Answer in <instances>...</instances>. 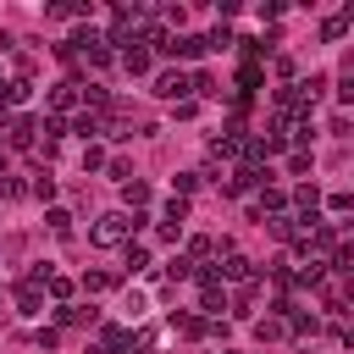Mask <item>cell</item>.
Masks as SVG:
<instances>
[{"instance_id":"484cf974","label":"cell","mask_w":354,"mask_h":354,"mask_svg":"<svg viewBox=\"0 0 354 354\" xmlns=\"http://www.w3.org/2000/svg\"><path fill=\"white\" fill-rule=\"evenodd\" d=\"M254 332H260V337H282L288 326H282V321H254Z\"/></svg>"},{"instance_id":"7402d4cb","label":"cell","mask_w":354,"mask_h":354,"mask_svg":"<svg viewBox=\"0 0 354 354\" xmlns=\"http://www.w3.org/2000/svg\"><path fill=\"white\" fill-rule=\"evenodd\" d=\"M100 166H105V149L88 144V149H83V171H100Z\"/></svg>"},{"instance_id":"277c9868","label":"cell","mask_w":354,"mask_h":354,"mask_svg":"<svg viewBox=\"0 0 354 354\" xmlns=\"http://www.w3.org/2000/svg\"><path fill=\"white\" fill-rule=\"evenodd\" d=\"M6 138H11V149H33L39 144V116H11L6 122Z\"/></svg>"},{"instance_id":"603a6c76","label":"cell","mask_w":354,"mask_h":354,"mask_svg":"<svg viewBox=\"0 0 354 354\" xmlns=\"http://www.w3.org/2000/svg\"><path fill=\"white\" fill-rule=\"evenodd\" d=\"M44 288H50V299H66V293H72V282H66V277H55V271L44 277Z\"/></svg>"},{"instance_id":"30bf717a","label":"cell","mask_w":354,"mask_h":354,"mask_svg":"<svg viewBox=\"0 0 354 354\" xmlns=\"http://www.w3.org/2000/svg\"><path fill=\"white\" fill-rule=\"evenodd\" d=\"M17 310H22V315H44V310H39V288H33V282H17Z\"/></svg>"},{"instance_id":"cb8c5ba5","label":"cell","mask_w":354,"mask_h":354,"mask_svg":"<svg viewBox=\"0 0 354 354\" xmlns=\"http://www.w3.org/2000/svg\"><path fill=\"white\" fill-rule=\"evenodd\" d=\"M171 183H177V199H183V194H194V188H199V177H194V171H177V177H171Z\"/></svg>"},{"instance_id":"8fae6325","label":"cell","mask_w":354,"mask_h":354,"mask_svg":"<svg viewBox=\"0 0 354 354\" xmlns=\"http://www.w3.org/2000/svg\"><path fill=\"white\" fill-rule=\"evenodd\" d=\"M188 88H194V94H205V100H221V94H227V88H216V77H210V72H194V77H188Z\"/></svg>"},{"instance_id":"ba28073f","label":"cell","mask_w":354,"mask_h":354,"mask_svg":"<svg viewBox=\"0 0 354 354\" xmlns=\"http://www.w3.org/2000/svg\"><path fill=\"white\" fill-rule=\"evenodd\" d=\"M72 105H77V83H55L50 88V116H66Z\"/></svg>"},{"instance_id":"2e32d148","label":"cell","mask_w":354,"mask_h":354,"mask_svg":"<svg viewBox=\"0 0 354 354\" xmlns=\"http://www.w3.org/2000/svg\"><path fill=\"white\" fill-rule=\"evenodd\" d=\"M260 210H271V216L288 210V194H282V188H260Z\"/></svg>"},{"instance_id":"4316f807","label":"cell","mask_w":354,"mask_h":354,"mask_svg":"<svg viewBox=\"0 0 354 354\" xmlns=\"http://www.w3.org/2000/svg\"><path fill=\"white\" fill-rule=\"evenodd\" d=\"M11 44H17V39H11V33H0V55H6V50H11Z\"/></svg>"},{"instance_id":"5b68a950","label":"cell","mask_w":354,"mask_h":354,"mask_svg":"<svg viewBox=\"0 0 354 354\" xmlns=\"http://www.w3.org/2000/svg\"><path fill=\"white\" fill-rule=\"evenodd\" d=\"M293 205H299L304 227H310V221H321V216H315V210H321V194H315V183H299V188H293Z\"/></svg>"},{"instance_id":"f546056e","label":"cell","mask_w":354,"mask_h":354,"mask_svg":"<svg viewBox=\"0 0 354 354\" xmlns=\"http://www.w3.org/2000/svg\"><path fill=\"white\" fill-rule=\"evenodd\" d=\"M221 354H238V348H221Z\"/></svg>"},{"instance_id":"7a4b0ae2","label":"cell","mask_w":354,"mask_h":354,"mask_svg":"<svg viewBox=\"0 0 354 354\" xmlns=\"http://www.w3.org/2000/svg\"><path fill=\"white\" fill-rule=\"evenodd\" d=\"M155 50H160V55H183V61H199L210 44H205V33H166Z\"/></svg>"},{"instance_id":"9c48e42d","label":"cell","mask_w":354,"mask_h":354,"mask_svg":"<svg viewBox=\"0 0 354 354\" xmlns=\"http://www.w3.org/2000/svg\"><path fill=\"white\" fill-rule=\"evenodd\" d=\"M254 271H249V260L238 254V249H227V260H221V282H249Z\"/></svg>"},{"instance_id":"e0dca14e","label":"cell","mask_w":354,"mask_h":354,"mask_svg":"<svg viewBox=\"0 0 354 354\" xmlns=\"http://www.w3.org/2000/svg\"><path fill=\"white\" fill-rule=\"evenodd\" d=\"M332 271H337V277H348V271H354V249H348V243H337V249H332Z\"/></svg>"},{"instance_id":"9a60e30c","label":"cell","mask_w":354,"mask_h":354,"mask_svg":"<svg viewBox=\"0 0 354 354\" xmlns=\"http://www.w3.org/2000/svg\"><path fill=\"white\" fill-rule=\"evenodd\" d=\"M122 199L138 210V205H149V183H122Z\"/></svg>"},{"instance_id":"4fadbf2b","label":"cell","mask_w":354,"mask_h":354,"mask_svg":"<svg viewBox=\"0 0 354 354\" xmlns=\"http://www.w3.org/2000/svg\"><path fill=\"white\" fill-rule=\"evenodd\" d=\"M348 17H354V6H348V11H337V17H326V22H321V39H343Z\"/></svg>"},{"instance_id":"6da1fadb","label":"cell","mask_w":354,"mask_h":354,"mask_svg":"<svg viewBox=\"0 0 354 354\" xmlns=\"http://www.w3.org/2000/svg\"><path fill=\"white\" fill-rule=\"evenodd\" d=\"M88 238H94L100 249H116V243H127V238H133V210H105V216L88 227Z\"/></svg>"},{"instance_id":"5bb4252c","label":"cell","mask_w":354,"mask_h":354,"mask_svg":"<svg viewBox=\"0 0 354 354\" xmlns=\"http://www.w3.org/2000/svg\"><path fill=\"white\" fill-rule=\"evenodd\" d=\"M100 348H105V354H122V348H127V332H122V326H105V332H100Z\"/></svg>"},{"instance_id":"f1b7e54d","label":"cell","mask_w":354,"mask_h":354,"mask_svg":"<svg viewBox=\"0 0 354 354\" xmlns=\"http://www.w3.org/2000/svg\"><path fill=\"white\" fill-rule=\"evenodd\" d=\"M88 354H105V348H88Z\"/></svg>"},{"instance_id":"52a82bcc","label":"cell","mask_w":354,"mask_h":354,"mask_svg":"<svg viewBox=\"0 0 354 354\" xmlns=\"http://www.w3.org/2000/svg\"><path fill=\"white\" fill-rule=\"evenodd\" d=\"M171 326H177L183 337H210V321H205V315H188V310H171Z\"/></svg>"},{"instance_id":"d6986e66","label":"cell","mask_w":354,"mask_h":354,"mask_svg":"<svg viewBox=\"0 0 354 354\" xmlns=\"http://www.w3.org/2000/svg\"><path fill=\"white\" fill-rule=\"evenodd\" d=\"M160 221H166V227H183V221H188V205L171 194V205H166V216H160Z\"/></svg>"},{"instance_id":"d4e9b609","label":"cell","mask_w":354,"mask_h":354,"mask_svg":"<svg viewBox=\"0 0 354 354\" xmlns=\"http://www.w3.org/2000/svg\"><path fill=\"white\" fill-rule=\"evenodd\" d=\"M33 194H39V199H55V177H50V171H39V183H33Z\"/></svg>"},{"instance_id":"ffe728a7","label":"cell","mask_w":354,"mask_h":354,"mask_svg":"<svg viewBox=\"0 0 354 354\" xmlns=\"http://www.w3.org/2000/svg\"><path fill=\"white\" fill-rule=\"evenodd\" d=\"M44 221H50V232H55V238H72V216H66V210H50Z\"/></svg>"},{"instance_id":"44dd1931","label":"cell","mask_w":354,"mask_h":354,"mask_svg":"<svg viewBox=\"0 0 354 354\" xmlns=\"http://www.w3.org/2000/svg\"><path fill=\"white\" fill-rule=\"evenodd\" d=\"M127 271H149V249L144 243H127Z\"/></svg>"},{"instance_id":"ac0fdd59","label":"cell","mask_w":354,"mask_h":354,"mask_svg":"<svg viewBox=\"0 0 354 354\" xmlns=\"http://www.w3.org/2000/svg\"><path fill=\"white\" fill-rule=\"evenodd\" d=\"M83 288H88V293H111V288H116V277H111V271H88V277H83Z\"/></svg>"},{"instance_id":"83f0119b","label":"cell","mask_w":354,"mask_h":354,"mask_svg":"<svg viewBox=\"0 0 354 354\" xmlns=\"http://www.w3.org/2000/svg\"><path fill=\"white\" fill-rule=\"evenodd\" d=\"M0 177H6V155H0Z\"/></svg>"},{"instance_id":"3957f363","label":"cell","mask_w":354,"mask_h":354,"mask_svg":"<svg viewBox=\"0 0 354 354\" xmlns=\"http://www.w3.org/2000/svg\"><path fill=\"white\" fill-rule=\"evenodd\" d=\"M155 94H160V100H177V105H183V100L194 94V88H188V72H183V66L160 72V77H155Z\"/></svg>"},{"instance_id":"7c38bea8","label":"cell","mask_w":354,"mask_h":354,"mask_svg":"<svg viewBox=\"0 0 354 354\" xmlns=\"http://www.w3.org/2000/svg\"><path fill=\"white\" fill-rule=\"evenodd\" d=\"M288 332H299V337H315V332H321V321H315V315H299V310H288Z\"/></svg>"},{"instance_id":"8992f818","label":"cell","mask_w":354,"mask_h":354,"mask_svg":"<svg viewBox=\"0 0 354 354\" xmlns=\"http://www.w3.org/2000/svg\"><path fill=\"white\" fill-rule=\"evenodd\" d=\"M122 66H127V72H133V77H144V72H149V66H155V55H149V50H144V44H122Z\"/></svg>"}]
</instances>
